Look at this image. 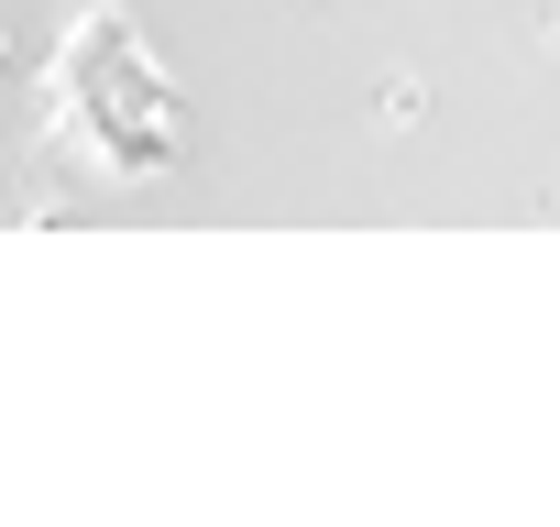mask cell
Returning <instances> with one entry per match:
<instances>
[{
    "label": "cell",
    "instance_id": "cell-1",
    "mask_svg": "<svg viewBox=\"0 0 560 527\" xmlns=\"http://www.w3.org/2000/svg\"><path fill=\"white\" fill-rule=\"evenodd\" d=\"M187 165V89L121 0H78L34 78V187H165Z\"/></svg>",
    "mask_w": 560,
    "mask_h": 527
},
{
    "label": "cell",
    "instance_id": "cell-2",
    "mask_svg": "<svg viewBox=\"0 0 560 527\" xmlns=\"http://www.w3.org/2000/svg\"><path fill=\"white\" fill-rule=\"evenodd\" d=\"M418 110H429V89H418V78H385V121H396V132H407V121H418Z\"/></svg>",
    "mask_w": 560,
    "mask_h": 527
},
{
    "label": "cell",
    "instance_id": "cell-3",
    "mask_svg": "<svg viewBox=\"0 0 560 527\" xmlns=\"http://www.w3.org/2000/svg\"><path fill=\"white\" fill-rule=\"evenodd\" d=\"M12 78H23V45H12V34H0V89H12Z\"/></svg>",
    "mask_w": 560,
    "mask_h": 527
}]
</instances>
